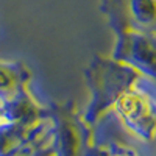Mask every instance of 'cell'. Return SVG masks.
Masks as SVG:
<instances>
[{"instance_id":"6da1fadb","label":"cell","mask_w":156,"mask_h":156,"mask_svg":"<svg viewBox=\"0 0 156 156\" xmlns=\"http://www.w3.org/2000/svg\"><path fill=\"white\" fill-rule=\"evenodd\" d=\"M122 114L133 129L142 136H151L156 129V103L142 92H131L122 101Z\"/></svg>"}]
</instances>
